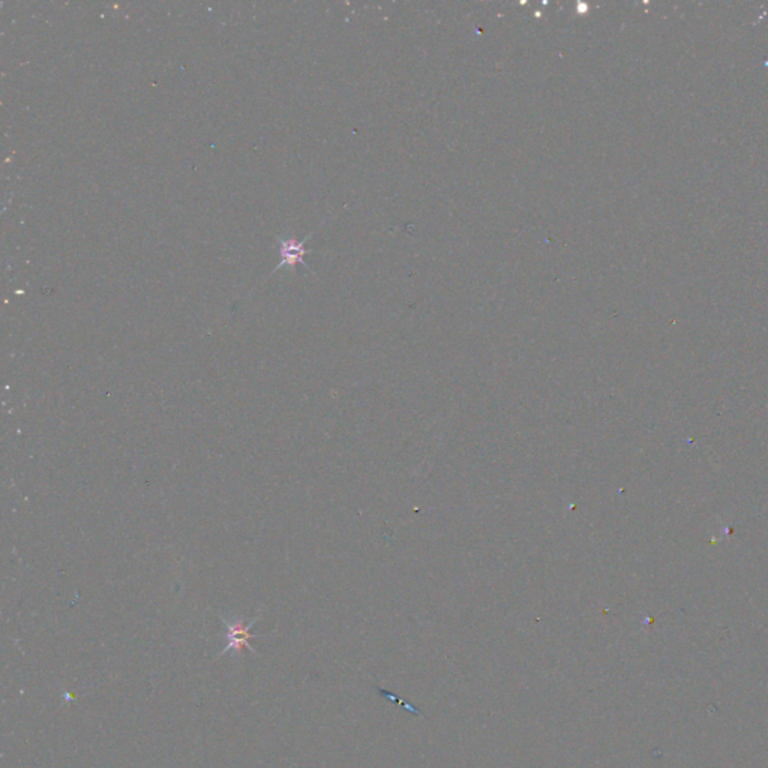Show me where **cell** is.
Masks as SVG:
<instances>
[{
	"label": "cell",
	"mask_w": 768,
	"mask_h": 768,
	"mask_svg": "<svg viewBox=\"0 0 768 768\" xmlns=\"http://www.w3.org/2000/svg\"><path fill=\"white\" fill-rule=\"evenodd\" d=\"M259 620V617H255L249 623H245L242 617H224L223 615V624H224V639L225 645L224 650L221 651V655L224 653H235L240 655L243 648H248L252 653L255 650L249 644L252 638H257L251 632L252 626Z\"/></svg>",
	"instance_id": "6da1fadb"
},
{
	"label": "cell",
	"mask_w": 768,
	"mask_h": 768,
	"mask_svg": "<svg viewBox=\"0 0 768 768\" xmlns=\"http://www.w3.org/2000/svg\"><path fill=\"white\" fill-rule=\"evenodd\" d=\"M304 245H305V240L297 242V240H295L292 237L281 239L283 260H281V263H279L275 267V271H279L281 267H290V269H293V267L297 263L304 264V261H302V257H304V255L306 254V251L304 249Z\"/></svg>",
	"instance_id": "7a4b0ae2"
}]
</instances>
